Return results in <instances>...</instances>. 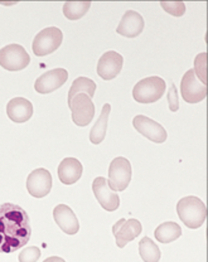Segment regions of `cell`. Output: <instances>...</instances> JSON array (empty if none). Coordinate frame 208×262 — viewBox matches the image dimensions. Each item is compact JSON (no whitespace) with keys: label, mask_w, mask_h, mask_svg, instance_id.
<instances>
[{"label":"cell","mask_w":208,"mask_h":262,"mask_svg":"<svg viewBox=\"0 0 208 262\" xmlns=\"http://www.w3.org/2000/svg\"><path fill=\"white\" fill-rule=\"evenodd\" d=\"M32 236L27 212L14 203L0 206V253H13L24 247Z\"/></svg>","instance_id":"obj_1"},{"label":"cell","mask_w":208,"mask_h":262,"mask_svg":"<svg viewBox=\"0 0 208 262\" xmlns=\"http://www.w3.org/2000/svg\"><path fill=\"white\" fill-rule=\"evenodd\" d=\"M177 213L188 228L197 229L206 222V204L198 196L188 195L180 199L177 204Z\"/></svg>","instance_id":"obj_2"},{"label":"cell","mask_w":208,"mask_h":262,"mask_svg":"<svg viewBox=\"0 0 208 262\" xmlns=\"http://www.w3.org/2000/svg\"><path fill=\"white\" fill-rule=\"evenodd\" d=\"M165 81L158 76L139 81L133 89V97L139 103H153L159 101L165 92Z\"/></svg>","instance_id":"obj_3"},{"label":"cell","mask_w":208,"mask_h":262,"mask_svg":"<svg viewBox=\"0 0 208 262\" xmlns=\"http://www.w3.org/2000/svg\"><path fill=\"white\" fill-rule=\"evenodd\" d=\"M64 40V33L57 27H48L35 35L33 40V53L38 57L48 56L59 48Z\"/></svg>","instance_id":"obj_4"},{"label":"cell","mask_w":208,"mask_h":262,"mask_svg":"<svg viewBox=\"0 0 208 262\" xmlns=\"http://www.w3.org/2000/svg\"><path fill=\"white\" fill-rule=\"evenodd\" d=\"M133 177L131 164L127 158L117 157L109 166V185L115 192H124L129 187Z\"/></svg>","instance_id":"obj_5"},{"label":"cell","mask_w":208,"mask_h":262,"mask_svg":"<svg viewBox=\"0 0 208 262\" xmlns=\"http://www.w3.org/2000/svg\"><path fill=\"white\" fill-rule=\"evenodd\" d=\"M31 57L23 46L9 45L0 49V66L10 72H16L28 67Z\"/></svg>","instance_id":"obj_6"},{"label":"cell","mask_w":208,"mask_h":262,"mask_svg":"<svg viewBox=\"0 0 208 262\" xmlns=\"http://www.w3.org/2000/svg\"><path fill=\"white\" fill-rule=\"evenodd\" d=\"M72 113V120L77 126L85 127L94 120L95 116V105L92 100L87 95L80 94L76 95L68 103Z\"/></svg>","instance_id":"obj_7"},{"label":"cell","mask_w":208,"mask_h":262,"mask_svg":"<svg viewBox=\"0 0 208 262\" xmlns=\"http://www.w3.org/2000/svg\"><path fill=\"white\" fill-rule=\"evenodd\" d=\"M180 92L182 97L188 103H198L207 97V86L201 83L191 68L183 76L180 81Z\"/></svg>","instance_id":"obj_8"},{"label":"cell","mask_w":208,"mask_h":262,"mask_svg":"<svg viewBox=\"0 0 208 262\" xmlns=\"http://www.w3.org/2000/svg\"><path fill=\"white\" fill-rule=\"evenodd\" d=\"M92 190L97 202L105 211L114 212L120 207V198L115 190L109 185L108 179L103 177H97L92 182Z\"/></svg>","instance_id":"obj_9"},{"label":"cell","mask_w":208,"mask_h":262,"mask_svg":"<svg viewBox=\"0 0 208 262\" xmlns=\"http://www.w3.org/2000/svg\"><path fill=\"white\" fill-rule=\"evenodd\" d=\"M133 126L139 134L155 144H163L168 138L165 129L160 124L144 115H138L134 117Z\"/></svg>","instance_id":"obj_10"},{"label":"cell","mask_w":208,"mask_h":262,"mask_svg":"<svg viewBox=\"0 0 208 262\" xmlns=\"http://www.w3.org/2000/svg\"><path fill=\"white\" fill-rule=\"evenodd\" d=\"M141 231H143L141 223L135 218L128 221L121 218L112 226V233L116 239L117 247L120 248H124L129 242L134 241L141 233Z\"/></svg>","instance_id":"obj_11"},{"label":"cell","mask_w":208,"mask_h":262,"mask_svg":"<svg viewBox=\"0 0 208 262\" xmlns=\"http://www.w3.org/2000/svg\"><path fill=\"white\" fill-rule=\"evenodd\" d=\"M52 176L45 168H38L31 171L27 178V190L34 198L48 195L52 189Z\"/></svg>","instance_id":"obj_12"},{"label":"cell","mask_w":208,"mask_h":262,"mask_svg":"<svg viewBox=\"0 0 208 262\" xmlns=\"http://www.w3.org/2000/svg\"><path fill=\"white\" fill-rule=\"evenodd\" d=\"M67 78L68 72L65 68H54V70L47 71L35 80L34 90L38 94H51L64 86Z\"/></svg>","instance_id":"obj_13"},{"label":"cell","mask_w":208,"mask_h":262,"mask_svg":"<svg viewBox=\"0 0 208 262\" xmlns=\"http://www.w3.org/2000/svg\"><path fill=\"white\" fill-rule=\"evenodd\" d=\"M124 58L120 53L115 51H108L101 56L97 63V75L102 80L111 81L121 72Z\"/></svg>","instance_id":"obj_14"},{"label":"cell","mask_w":208,"mask_h":262,"mask_svg":"<svg viewBox=\"0 0 208 262\" xmlns=\"http://www.w3.org/2000/svg\"><path fill=\"white\" fill-rule=\"evenodd\" d=\"M145 21L144 18L139 14L135 10H128L124 15H122L121 20H120L119 26H117L116 32L117 34L122 35L127 38H135L141 34L144 31Z\"/></svg>","instance_id":"obj_15"},{"label":"cell","mask_w":208,"mask_h":262,"mask_svg":"<svg viewBox=\"0 0 208 262\" xmlns=\"http://www.w3.org/2000/svg\"><path fill=\"white\" fill-rule=\"evenodd\" d=\"M53 218L54 222L57 223L59 228L65 232L66 234H73L77 233L80 231V223H78L77 217H76L75 212L66 204H58L56 208L53 209Z\"/></svg>","instance_id":"obj_16"},{"label":"cell","mask_w":208,"mask_h":262,"mask_svg":"<svg viewBox=\"0 0 208 262\" xmlns=\"http://www.w3.org/2000/svg\"><path fill=\"white\" fill-rule=\"evenodd\" d=\"M7 115L13 122L23 124L33 116V105L24 97H15L8 102Z\"/></svg>","instance_id":"obj_17"},{"label":"cell","mask_w":208,"mask_h":262,"mask_svg":"<svg viewBox=\"0 0 208 262\" xmlns=\"http://www.w3.org/2000/svg\"><path fill=\"white\" fill-rule=\"evenodd\" d=\"M84 166L76 158H65L58 165V178L66 185L75 184L81 179Z\"/></svg>","instance_id":"obj_18"},{"label":"cell","mask_w":208,"mask_h":262,"mask_svg":"<svg viewBox=\"0 0 208 262\" xmlns=\"http://www.w3.org/2000/svg\"><path fill=\"white\" fill-rule=\"evenodd\" d=\"M110 111L111 106L109 105V103H105L102 110H101V115L98 116L96 124L94 125V127L90 131V141H91L92 144H95V145H98V144H101L105 140Z\"/></svg>","instance_id":"obj_19"},{"label":"cell","mask_w":208,"mask_h":262,"mask_svg":"<svg viewBox=\"0 0 208 262\" xmlns=\"http://www.w3.org/2000/svg\"><path fill=\"white\" fill-rule=\"evenodd\" d=\"M183 231L176 222H164L157 227L154 232L155 239L161 244H171L182 236Z\"/></svg>","instance_id":"obj_20"},{"label":"cell","mask_w":208,"mask_h":262,"mask_svg":"<svg viewBox=\"0 0 208 262\" xmlns=\"http://www.w3.org/2000/svg\"><path fill=\"white\" fill-rule=\"evenodd\" d=\"M95 91H96V83L94 81L90 80L87 77H78L73 81L72 86H71L70 91H68V103L72 101V98L76 95L85 94L87 95L92 100L95 96Z\"/></svg>","instance_id":"obj_21"},{"label":"cell","mask_w":208,"mask_h":262,"mask_svg":"<svg viewBox=\"0 0 208 262\" xmlns=\"http://www.w3.org/2000/svg\"><path fill=\"white\" fill-rule=\"evenodd\" d=\"M139 253L144 262H159L161 257L159 247L149 237H143L139 242Z\"/></svg>","instance_id":"obj_22"},{"label":"cell","mask_w":208,"mask_h":262,"mask_svg":"<svg viewBox=\"0 0 208 262\" xmlns=\"http://www.w3.org/2000/svg\"><path fill=\"white\" fill-rule=\"evenodd\" d=\"M91 8V2H66L64 4V15L70 20H78L86 15Z\"/></svg>","instance_id":"obj_23"},{"label":"cell","mask_w":208,"mask_h":262,"mask_svg":"<svg viewBox=\"0 0 208 262\" xmlns=\"http://www.w3.org/2000/svg\"><path fill=\"white\" fill-rule=\"evenodd\" d=\"M194 75L201 83L207 84V53L202 52L194 59Z\"/></svg>","instance_id":"obj_24"},{"label":"cell","mask_w":208,"mask_h":262,"mask_svg":"<svg viewBox=\"0 0 208 262\" xmlns=\"http://www.w3.org/2000/svg\"><path fill=\"white\" fill-rule=\"evenodd\" d=\"M40 255H42V252H40V250L37 247V246H31V247L24 248V250H22L20 252H19L18 261L19 262H37L39 260Z\"/></svg>","instance_id":"obj_25"},{"label":"cell","mask_w":208,"mask_h":262,"mask_svg":"<svg viewBox=\"0 0 208 262\" xmlns=\"http://www.w3.org/2000/svg\"><path fill=\"white\" fill-rule=\"evenodd\" d=\"M160 7L173 16H182L185 13V4L183 2H161Z\"/></svg>","instance_id":"obj_26"},{"label":"cell","mask_w":208,"mask_h":262,"mask_svg":"<svg viewBox=\"0 0 208 262\" xmlns=\"http://www.w3.org/2000/svg\"><path fill=\"white\" fill-rule=\"evenodd\" d=\"M168 103L171 111H173V113L178 111V108H179V96H178L177 87L174 83H172L171 89L168 91Z\"/></svg>","instance_id":"obj_27"},{"label":"cell","mask_w":208,"mask_h":262,"mask_svg":"<svg viewBox=\"0 0 208 262\" xmlns=\"http://www.w3.org/2000/svg\"><path fill=\"white\" fill-rule=\"evenodd\" d=\"M43 262H66L62 257H58V256H52V257L46 258Z\"/></svg>","instance_id":"obj_28"}]
</instances>
